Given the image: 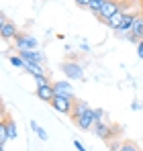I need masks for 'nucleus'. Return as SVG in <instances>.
<instances>
[{
	"mask_svg": "<svg viewBox=\"0 0 143 151\" xmlns=\"http://www.w3.org/2000/svg\"><path fill=\"white\" fill-rule=\"evenodd\" d=\"M61 72L64 76L68 78V80H84V68H82V63L80 61H64L61 63Z\"/></svg>",
	"mask_w": 143,
	"mask_h": 151,
	"instance_id": "nucleus-1",
	"label": "nucleus"
},
{
	"mask_svg": "<svg viewBox=\"0 0 143 151\" xmlns=\"http://www.w3.org/2000/svg\"><path fill=\"white\" fill-rule=\"evenodd\" d=\"M14 49L19 51H35L37 49V39L29 33H19L14 37Z\"/></svg>",
	"mask_w": 143,
	"mask_h": 151,
	"instance_id": "nucleus-2",
	"label": "nucleus"
},
{
	"mask_svg": "<svg viewBox=\"0 0 143 151\" xmlns=\"http://www.w3.org/2000/svg\"><path fill=\"white\" fill-rule=\"evenodd\" d=\"M74 104H76V96H55L51 100V106L57 110V112H64L70 116L72 110H74Z\"/></svg>",
	"mask_w": 143,
	"mask_h": 151,
	"instance_id": "nucleus-3",
	"label": "nucleus"
},
{
	"mask_svg": "<svg viewBox=\"0 0 143 151\" xmlns=\"http://www.w3.org/2000/svg\"><path fill=\"white\" fill-rule=\"evenodd\" d=\"M121 8H125V4L121 2V0H106L104 2V6H102V10H100V14H98V21H102V23H106L113 14H117Z\"/></svg>",
	"mask_w": 143,
	"mask_h": 151,
	"instance_id": "nucleus-4",
	"label": "nucleus"
},
{
	"mask_svg": "<svg viewBox=\"0 0 143 151\" xmlns=\"http://www.w3.org/2000/svg\"><path fill=\"white\" fill-rule=\"evenodd\" d=\"M117 131H119V129H115V127L108 125V123H96L94 125V133L102 139V141L115 139V137H117Z\"/></svg>",
	"mask_w": 143,
	"mask_h": 151,
	"instance_id": "nucleus-5",
	"label": "nucleus"
},
{
	"mask_svg": "<svg viewBox=\"0 0 143 151\" xmlns=\"http://www.w3.org/2000/svg\"><path fill=\"white\" fill-rule=\"evenodd\" d=\"M76 127H80L82 131H88V129H94L96 125V119H94V110L90 108V110H86L80 119H78V123H74Z\"/></svg>",
	"mask_w": 143,
	"mask_h": 151,
	"instance_id": "nucleus-6",
	"label": "nucleus"
},
{
	"mask_svg": "<svg viewBox=\"0 0 143 151\" xmlns=\"http://www.w3.org/2000/svg\"><path fill=\"white\" fill-rule=\"evenodd\" d=\"M21 31H19V27L14 25V23H4V25H0V37L4 39V41H14V37L19 35Z\"/></svg>",
	"mask_w": 143,
	"mask_h": 151,
	"instance_id": "nucleus-7",
	"label": "nucleus"
},
{
	"mask_svg": "<svg viewBox=\"0 0 143 151\" xmlns=\"http://www.w3.org/2000/svg\"><path fill=\"white\" fill-rule=\"evenodd\" d=\"M53 92H55V96H74L72 84L68 82V80H59V82H53Z\"/></svg>",
	"mask_w": 143,
	"mask_h": 151,
	"instance_id": "nucleus-8",
	"label": "nucleus"
},
{
	"mask_svg": "<svg viewBox=\"0 0 143 151\" xmlns=\"http://www.w3.org/2000/svg\"><path fill=\"white\" fill-rule=\"evenodd\" d=\"M37 98L43 102L51 104V100L55 98V92H53V84L51 86H37Z\"/></svg>",
	"mask_w": 143,
	"mask_h": 151,
	"instance_id": "nucleus-9",
	"label": "nucleus"
},
{
	"mask_svg": "<svg viewBox=\"0 0 143 151\" xmlns=\"http://www.w3.org/2000/svg\"><path fill=\"white\" fill-rule=\"evenodd\" d=\"M125 14H127V10H125V8H121L119 12H117V14H113V17H110V19H108L104 25L108 27V29H113V31H119L121 25H123V19H125Z\"/></svg>",
	"mask_w": 143,
	"mask_h": 151,
	"instance_id": "nucleus-10",
	"label": "nucleus"
},
{
	"mask_svg": "<svg viewBox=\"0 0 143 151\" xmlns=\"http://www.w3.org/2000/svg\"><path fill=\"white\" fill-rule=\"evenodd\" d=\"M135 17H137V14L127 12L125 19H123V25H121V29L117 31V33H119V35H131V31H133V23H135Z\"/></svg>",
	"mask_w": 143,
	"mask_h": 151,
	"instance_id": "nucleus-11",
	"label": "nucleus"
},
{
	"mask_svg": "<svg viewBox=\"0 0 143 151\" xmlns=\"http://www.w3.org/2000/svg\"><path fill=\"white\" fill-rule=\"evenodd\" d=\"M19 55L23 57L27 63H29V61H35V63H43V61H45V55H43L41 51H37V49L35 51H21Z\"/></svg>",
	"mask_w": 143,
	"mask_h": 151,
	"instance_id": "nucleus-12",
	"label": "nucleus"
},
{
	"mask_svg": "<svg viewBox=\"0 0 143 151\" xmlns=\"http://www.w3.org/2000/svg\"><path fill=\"white\" fill-rule=\"evenodd\" d=\"M86 110H90V106H88V102H84V100H76V104H74V110H72V121L74 123H78V119L86 112Z\"/></svg>",
	"mask_w": 143,
	"mask_h": 151,
	"instance_id": "nucleus-13",
	"label": "nucleus"
},
{
	"mask_svg": "<svg viewBox=\"0 0 143 151\" xmlns=\"http://www.w3.org/2000/svg\"><path fill=\"white\" fill-rule=\"evenodd\" d=\"M131 35H133L137 41H141V39H143V12L135 17V23H133V31H131Z\"/></svg>",
	"mask_w": 143,
	"mask_h": 151,
	"instance_id": "nucleus-14",
	"label": "nucleus"
},
{
	"mask_svg": "<svg viewBox=\"0 0 143 151\" xmlns=\"http://www.w3.org/2000/svg\"><path fill=\"white\" fill-rule=\"evenodd\" d=\"M25 70H27L29 74H33L35 78H37V76H47V74H45V70H43V65H41V63H35V61H29Z\"/></svg>",
	"mask_w": 143,
	"mask_h": 151,
	"instance_id": "nucleus-15",
	"label": "nucleus"
},
{
	"mask_svg": "<svg viewBox=\"0 0 143 151\" xmlns=\"http://www.w3.org/2000/svg\"><path fill=\"white\" fill-rule=\"evenodd\" d=\"M4 123H6V131H8V139H17L19 131H17V125H14V119H4Z\"/></svg>",
	"mask_w": 143,
	"mask_h": 151,
	"instance_id": "nucleus-16",
	"label": "nucleus"
},
{
	"mask_svg": "<svg viewBox=\"0 0 143 151\" xmlns=\"http://www.w3.org/2000/svg\"><path fill=\"white\" fill-rule=\"evenodd\" d=\"M104 2H106V0H90V6H88V10L94 14L96 19H98V14H100V10H102Z\"/></svg>",
	"mask_w": 143,
	"mask_h": 151,
	"instance_id": "nucleus-17",
	"label": "nucleus"
},
{
	"mask_svg": "<svg viewBox=\"0 0 143 151\" xmlns=\"http://www.w3.org/2000/svg\"><path fill=\"white\" fill-rule=\"evenodd\" d=\"M10 63H12L14 68H21V70H25V68H27V61H25L21 55H10Z\"/></svg>",
	"mask_w": 143,
	"mask_h": 151,
	"instance_id": "nucleus-18",
	"label": "nucleus"
},
{
	"mask_svg": "<svg viewBox=\"0 0 143 151\" xmlns=\"http://www.w3.org/2000/svg\"><path fill=\"white\" fill-rule=\"evenodd\" d=\"M119 151H141V149H139V145L133 143V141H123V145H121Z\"/></svg>",
	"mask_w": 143,
	"mask_h": 151,
	"instance_id": "nucleus-19",
	"label": "nucleus"
},
{
	"mask_svg": "<svg viewBox=\"0 0 143 151\" xmlns=\"http://www.w3.org/2000/svg\"><path fill=\"white\" fill-rule=\"evenodd\" d=\"M35 82H37V86H51V82H49L47 76H37Z\"/></svg>",
	"mask_w": 143,
	"mask_h": 151,
	"instance_id": "nucleus-20",
	"label": "nucleus"
},
{
	"mask_svg": "<svg viewBox=\"0 0 143 151\" xmlns=\"http://www.w3.org/2000/svg\"><path fill=\"white\" fill-rule=\"evenodd\" d=\"M94 119H96V123H104V110L102 108H96L94 110Z\"/></svg>",
	"mask_w": 143,
	"mask_h": 151,
	"instance_id": "nucleus-21",
	"label": "nucleus"
},
{
	"mask_svg": "<svg viewBox=\"0 0 143 151\" xmlns=\"http://www.w3.org/2000/svg\"><path fill=\"white\" fill-rule=\"evenodd\" d=\"M35 133L39 135V139H41V141H47V131H45V129L37 127V129H35Z\"/></svg>",
	"mask_w": 143,
	"mask_h": 151,
	"instance_id": "nucleus-22",
	"label": "nucleus"
},
{
	"mask_svg": "<svg viewBox=\"0 0 143 151\" xmlns=\"http://www.w3.org/2000/svg\"><path fill=\"white\" fill-rule=\"evenodd\" d=\"M74 2H76L80 8H88V6H90V0H74Z\"/></svg>",
	"mask_w": 143,
	"mask_h": 151,
	"instance_id": "nucleus-23",
	"label": "nucleus"
},
{
	"mask_svg": "<svg viewBox=\"0 0 143 151\" xmlns=\"http://www.w3.org/2000/svg\"><path fill=\"white\" fill-rule=\"evenodd\" d=\"M137 55H139V59H143V39L137 43Z\"/></svg>",
	"mask_w": 143,
	"mask_h": 151,
	"instance_id": "nucleus-24",
	"label": "nucleus"
},
{
	"mask_svg": "<svg viewBox=\"0 0 143 151\" xmlns=\"http://www.w3.org/2000/svg\"><path fill=\"white\" fill-rule=\"evenodd\" d=\"M121 145H123V143H119V141H110V151H119Z\"/></svg>",
	"mask_w": 143,
	"mask_h": 151,
	"instance_id": "nucleus-25",
	"label": "nucleus"
},
{
	"mask_svg": "<svg viewBox=\"0 0 143 151\" xmlns=\"http://www.w3.org/2000/svg\"><path fill=\"white\" fill-rule=\"evenodd\" d=\"M74 147H76L78 151H86V147H84V145L80 143V139H76V141H74Z\"/></svg>",
	"mask_w": 143,
	"mask_h": 151,
	"instance_id": "nucleus-26",
	"label": "nucleus"
},
{
	"mask_svg": "<svg viewBox=\"0 0 143 151\" xmlns=\"http://www.w3.org/2000/svg\"><path fill=\"white\" fill-rule=\"evenodd\" d=\"M80 49H82V51H86V53H88V51H90V45H88V43H80Z\"/></svg>",
	"mask_w": 143,
	"mask_h": 151,
	"instance_id": "nucleus-27",
	"label": "nucleus"
},
{
	"mask_svg": "<svg viewBox=\"0 0 143 151\" xmlns=\"http://www.w3.org/2000/svg\"><path fill=\"white\" fill-rule=\"evenodd\" d=\"M121 2H123V4L127 6V4H131V2H137V0H121Z\"/></svg>",
	"mask_w": 143,
	"mask_h": 151,
	"instance_id": "nucleus-28",
	"label": "nucleus"
},
{
	"mask_svg": "<svg viewBox=\"0 0 143 151\" xmlns=\"http://www.w3.org/2000/svg\"><path fill=\"white\" fill-rule=\"evenodd\" d=\"M0 151H6V149H4V147H0Z\"/></svg>",
	"mask_w": 143,
	"mask_h": 151,
	"instance_id": "nucleus-29",
	"label": "nucleus"
},
{
	"mask_svg": "<svg viewBox=\"0 0 143 151\" xmlns=\"http://www.w3.org/2000/svg\"><path fill=\"white\" fill-rule=\"evenodd\" d=\"M141 2H143V0H141Z\"/></svg>",
	"mask_w": 143,
	"mask_h": 151,
	"instance_id": "nucleus-30",
	"label": "nucleus"
}]
</instances>
